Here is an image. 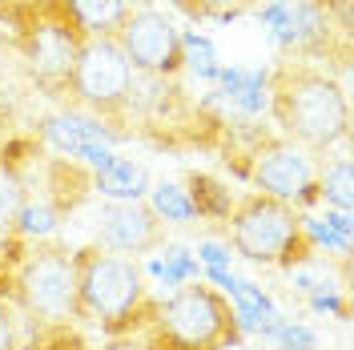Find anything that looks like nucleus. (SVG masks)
<instances>
[{"mask_svg": "<svg viewBox=\"0 0 354 350\" xmlns=\"http://www.w3.org/2000/svg\"><path fill=\"white\" fill-rule=\"evenodd\" d=\"M270 117L278 137L298 145L310 157H326L351 141V97L342 77L310 61H282L274 65L270 81Z\"/></svg>", "mask_w": 354, "mask_h": 350, "instance_id": "1", "label": "nucleus"}, {"mask_svg": "<svg viewBox=\"0 0 354 350\" xmlns=\"http://www.w3.org/2000/svg\"><path fill=\"white\" fill-rule=\"evenodd\" d=\"M73 270H77V318L101 326L105 338H133L157 318V298L145 286V274L137 258L113 254L101 241H85L73 250Z\"/></svg>", "mask_w": 354, "mask_h": 350, "instance_id": "2", "label": "nucleus"}, {"mask_svg": "<svg viewBox=\"0 0 354 350\" xmlns=\"http://www.w3.org/2000/svg\"><path fill=\"white\" fill-rule=\"evenodd\" d=\"M0 298L32 322L77 318L73 246L61 238H12L0 250Z\"/></svg>", "mask_w": 354, "mask_h": 350, "instance_id": "3", "label": "nucleus"}, {"mask_svg": "<svg viewBox=\"0 0 354 350\" xmlns=\"http://www.w3.org/2000/svg\"><path fill=\"white\" fill-rule=\"evenodd\" d=\"M8 44L17 53L21 73L44 97H57L77 65V53L88 41L77 12L68 8V0H21L17 8H8Z\"/></svg>", "mask_w": 354, "mask_h": 350, "instance_id": "4", "label": "nucleus"}, {"mask_svg": "<svg viewBox=\"0 0 354 350\" xmlns=\"http://www.w3.org/2000/svg\"><path fill=\"white\" fill-rule=\"evenodd\" d=\"M133 338L145 350H234L242 342V318L225 290L194 278L161 298L157 318Z\"/></svg>", "mask_w": 354, "mask_h": 350, "instance_id": "5", "label": "nucleus"}, {"mask_svg": "<svg viewBox=\"0 0 354 350\" xmlns=\"http://www.w3.org/2000/svg\"><path fill=\"white\" fill-rule=\"evenodd\" d=\"M225 238L230 250L242 254L245 262L278 266V270H298L318 254L306 234V214L282 197L258 190L234 197V210L225 218Z\"/></svg>", "mask_w": 354, "mask_h": 350, "instance_id": "6", "label": "nucleus"}, {"mask_svg": "<svg viewBox=\"0 0 354 350\" xmlns=\"http://www.w3.org/2000/svg\"><path fill=\"white\" fill-rule=\"evenodd\" d=\"M129 85L133 68L121 57V48L109 37H88L85 48L77 53V65L68 73V81L53 101H61L68 113H81L88 121H97L113 141H125V137H133Z\"/></svg>", "mask_w": 354, "mask_h": 350, "instance_id": "7", "label": "nucleus"}, {"mask_svg": "<svg viewBox=\"0 0 354 350\" xmlns=\"http://www.w3.org/2000/svg\"><path fill=\"white\" fill-rule=\"evenodd\" d=\"M113 44L121 48V57L129 61L133 73L141 77H161L174 81L185 68V41L165 12L157 8H129V17L113 33Z\"/></svg>", "mask_w": 354, "mask_h": 350, "instance_id": "8", "label": "nucleus"}, {"mask_svg": "<svg viewBox=\"0 0 354 350\" xmlns=\"http://www.w3.org/2000/svg\"><path fill=\"white\" fill-rule=\"evenodd\" d=\"M245 177L254 181L258 194L282 197V201H290L294 210L318 205V190H314V157L302 154L298 145H290L286 137H254Z\"/></svg>", "mask_w": 354, "mask_h": 350, "instance_id": "9", "label": "nucleus"}, {"mask_svg": "<svg viewBox=\"0 0 354 350\" xmlns=\"http://www.w3.org/2000/svg\"><path fill=\"white\" fill-rule=\"evenodd\" d=\"M97 241L113 250V254H129V258H145L165 250L169 241V225L157 218V210L137 197V201H109L101 205V234Z\"/></svg>", "mask_w": 354, "mask_h": 350, "instance_id": "10", "label": "nucleus"}, {"mask_svg": "<svg viewBox=\"0 0 354 350\" xmlns=\"http://www.w3.org/2000/svg\"><path fill=\"white\" fill-rule=\"evenodd\" d=\"M97 190V174L85 161L65 154H44L41 157V201L65 221L68 214H77Z\"/></svg>", "mask_w": 354, "mask_h": 350, "instance_id": "11", "label": "nucleus"}, {"mask_svg": "<svg viewBox=\"0 0 354 350\" xmlns=\"http://www.w3.org/2000/svg\"><path fill=\"white\" fill-rule=\"evenodd\" d=\"M314 190H318V201H326L334 214H351L354 205V165L351 154H326L314 157Z\"/></svg>", "mask_w": 354, "mask_h": 350, "instance_id": "12", "label": "nucleus"}, {"mask_svg": "<svg viewBox=\"0 0 354 350\" xmlns=\"http://www.w3.org/2000/svg\"><path fill=\"white\" fill-rule=\"evenodd\" d=\"M185 197H189V205H194V214L201 221H225L230 210H234V194L221 185L218 177L198 174V169L185 174Z\"/></svg>", "mask_w": 354, "mask_h": 350, "instance_id": "13", "label": "nucleus"}, {"mask_svg": "<svg viewBox=\"0 0 354 350\" xmlns=\"http://www.w3.org/2000/svg\"><path fill=\"white\" fill-rule=\"evenodd\" d=\"M97 190H101V194H109L113 201H137V197L149 194V177H145L141 165L113 157L105 169H97Z\"/></svg>", "mask_w": 354, "mask_h": 350, "instance_id": "14", "label": "nucleus"}, {"mask_svg": "<svg viewBox=\"0 0 354 350\" xmlns=\"http://www.w3.org/2000/svg\"><path fill=\"white\" fill-rule=\"evenodd\" d=\"M68 8L77 12L88 37H109V41L121 28V21L129 17V0H68Z\"/></svg>", "mask_w": 354, "mask_h": 350, "instance_id": "15", "label": "nucleus"}, {"mask_svg": "<svg viewBox=\"0 0 354 350\" xmlns=\"http://www.w3.org/2000/svg\"><path fill=\"white\" fill-rule=\"evenodd\" d=\"M28 201V181L0 165V250L17 238V218Z\"/></svg>", "mask_w": 354, "mask_h": 350, "instance_id": "16", "label": "nucleus"}, {"mask_svg": "<svg viewBox=\"0 0 354 350\" xmlns=\"http://www.w3.org/2000/svg\"><path fill=\"white\" fill-rule=\"evenodd\" d=\"M21 350H93V342L73 322H32Z\"/></svg>", "mask_w": 354, "mask_h": 350, "instance_id": "17", "label": "nucleus"}, {"mask_svg": "<svg viewBox=\"0 0 354 350\" xmlns=\"http://www.w3.org/2000/svg\"><path fill=\"white\" fill-rule=\"evenodd\" d=\"M145 201L157 210V218L165 221V225H189V221H198V214H194V205H189V197H185V190H181V185L157 181Z\"/></svg>", "mask_w": 354, "mask_h": 350, "instance_id": "18", "label": "nucleus"}, {"mask_svg": "<svg viewBox=\"0 0 354 350\" xmlns=\"http://www.w3.org/2000/svg\"><path fill=\"white\" fill-rule=\"evenodd\" d=\"M61 225V218L44 205L41 197H32L28 194V201H24V210H21V218H17V238L24 241H37V238H53V230Z\"/></svg>", "mask_w": 354, "mask_h": 350, "instance_id": "19", "label": "nucleus"}, {"mask_svg": "<svg viewBox=\"0 0 354 350\" xmlns=\"http://www.w3.org/2000/svg\"><path fill=\"white\" fill-rule=\"evenodd\" d=\"M24 342V318L0 298V350H21Z\"/></svg>", "mask_w": 354, "mask_h": 350, "instance_id": "20", "label": "nucleus"}, {"mask_svg": "<svg viewBox=\"0 0 354 350\" xmlns=\"http://www.w3.org/2000/svg\"><path fill=\"white\" fill-rule=\"evenodd\" d=\"M161 278H165V286H181V282H194L198 278V262L185 254V250H169V266L161 270Z\"/></svg>", "mask_w": 354, "mask_h": 350, "instance_id": "21", "label": "nucleus"}, {"mask_svg": "<svg viewBox=\"0 0 354 350\" xmlns=\"http://www.w3.org/2000/svg\"><path fill=\"white\" fill-rule=\"evenodd\" d=\"M201 17H221V21H230V17H242L250 8H258V0H198L194 4Z\"/></svg>", "mask_w": 354, "mask_h": 350, "instance_id": "22", "label": "nucleus"}, {"mask_svg": "<svg viewBox=\"0 0 354 350\" xmlns=\"http://www.w3.org/2000/svg\"><path fill=\"white\" fill-rule=\"evenodd\" d=\"M198 254L209 262V270H225V250H221V246H201Z\"/></svg>", "mask_w": 354, "mask_h": 350, "instance_id": "23", "label": "nucleus"}, {"mask_svg": "<svg viewBox=\"0 0 354 350\" xmlns=\"http://www.w3.org/2000/svg\"><path fill=\"white\" fill-rule=\"evenodd\" d=\"M101 350H145V347H141L137 338H109Z\"/></svg>", "mask_w": 354, "mask_h": 350, "instance_id": "24", "label": "nucleus"}]
</instances>
